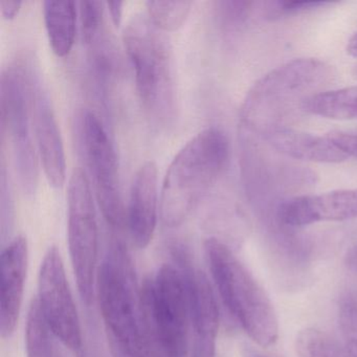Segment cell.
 <instances>
[{"mask_svg":"<svg viewBox=\"0 0 357 357\" xmlns=\"http://www.w3.org/2000/svg\"><path fill=\"white\" fill-rule=\"evenodd\" d=\"M98 301L112 357H148L135 267L121 240L108 246L96 280Z\"/></svg>","mask_w":357,"mask_h":357,"instance_id":"cell-1","label":"cell"},{"mask_svg":"<svg viewBox=\"0 0 357 357\" xmlns=\"http://www.w3.org/2000/svg\"><path fill=\"white\" fill-rule=\"evenodd\" d=\"M333 68L315 58L287 62L263 76L250 89L242 104L240 120L245 130L268 133L309 98L321 93L335 78Z\"/></svg>","mask_w":357,"mask_h":357,"instance_id":"cell-2","label":"cell"},{"mask_svg":"<svg viewBox=\"0 0 357 357\" xmlns=\"http://www.w3.org/2000/svg\"><path fill=\"white\" fill-rule=\"evenodd\" d=\"M229 143L225 131L208 127L175 155L160 191V216L167 227L181 225L227 167Z\"/></svg>","mask_w":357,"mask_h":357,"instance_id":"cell-3","label":"cell"},{"mask_svg":"<svg viewBox=\"0 0 357 357\" xmlns=\"http://www.w3.org/2000/svg\"><path fill=\"white\" fill-rule=\"evenodd\" d=\"M123 41L146 114L155 126H169L175 118L176 93L168 39L147 14H137L125 28Z\"/></svg>","mask_w":357,"mask_h":357,"instance_id":"cell-4","label":"cell"},{"mask_svg":"<svg viewBox=\"0 0 357 357\" xmlns=\"http://www.w3.org/2000/svg\"><path fill=\"white\" fill-rule=\"evenodd\" d=\"M204 250L213 281L227 310L257 344L273 346L279 337V321L262 286L220 240H206Z\"/></svg>","mask_w":357,"mask_h":357,"instance_id":"cell-5","label":"cell"},{"mask_svg":"<svg viewBox=\"0 0 357 357\" xmlns=\"http://www.w3.org/2000/svg\"><path fill=\"white\" fill-rule=\"evenodd\" d=\"M146 335L151 336L164 357H187L190 310L187 286L181 269L162 265L141 290Z\"/></svg>","mask_w":357,"mask_h":357,"instance_id":"cell-6","label":"cell"},{"mask_svg":"<svg viewBox=\"0 0 357 357\" xmlns=\"http://www.w3.org/2000/svg\"><path fill=\"white\" fill-rule=\"evenodd\" d=\"M1 129L7 135L14 166L24 193L32 195L38 185V160L33 142L32 99L28 64H12L0 78Z\"/></svg>","mask_w":357,"mask_h":357,"instance_id":"cell-7","label":"cell"},{"mask_svg":"<svg viewBox=\"0 0 357 357\" xmlns=\"http://www.w3.org/2000/svg\"><path fill=\"white\" fill-rule=\"evenodd\" d=\"M68 208V248L75 279L83 302L91 305L97 280L99 231L91 185L80 168L70 176Z\"/></svg>","mask_w":357,"mask_h":357,"instance_id":"cell-8","label":"cell"},{"mask_svg":"<svg viewBox=\"0 0 357 357\" xmlns=\"http://www.w3.org/2000/svg\"><path fill=\"white\" fill-rule=\"evenodd\" d=\"M81 139L98 204L106 222L114 229L125 223L116 151L103 123L95 112L81 118Z\"/></svg>","mask_w":357,"mask_h":357,"instance_id":"cell-9","label":"cell"},{"mask_svg":"<svg viewBox=\"0 0 357 357\" xmlns=\"http://www.w3.org/2000/svg\"><path fill=\"white\" fill-rule=\"evenodd\" d=\"M41 312L56 337L72 351L82 348V329L61 254L56 246L45 255L38 278Z\"/></svg>","mask_w":357,"mask_h":357,"instance_id":"cell-10","label":"cell"},{"mask_svg":"<svg viewBox=\"0 0 357 357\" xmlns=\"http://www.w3.org/2000/svg\"><path fill=\"white\" fill-rule=\"evenodd\" d=\"M172 255L187 286L192 357H215L220 315L212 285L206 273L193 265L183 244H174Z\"/></svg>","mask_w":357,"mask_h":357,"instance_id":"cell-11","label":"cell"},{"mask_svg":"<svg viewBox=\"0 0 357 357\" xmlns=\"http://www.w3.org/2000/svg\"><path fill=\"white\" fill-rule=\"evenodd\" d=\"M28 63L32 99L33 131L45 177L52 187L61 188L66 177L63 142L49 95L32 61Z\"/></svg>","mask_w":357,"mask_h":357,"instance_id":"cell-12","label":"cell"},{"mask_svg":"<svg viewBox=\"0 0 357 357\" xmlns=\"http://www.w3.org/2000/svg\"><path fill=\"white\" fill-rule=\"evenodd\" d=\"M277 218L280 225L287 227L357 218V189L291 198L279 206Z\"/></svg>","mask_w":357,"mask_h":357,"instance_id":"cell-13","label":"cell"},{"mask_svg":"<svg viewBox=\"0 0 357 357\" xmlns=\"http://www.w3.org/2000/svg\"><path fill=\"white\" fill-rule=\"evenodd\" d=\"M29 264L28 240L18 236L1 252V298H0V333L10 337L15 331L24 300Z\"/></svg>","mask_w":357,"mask_h":357,"instance_id":"cell-14","label":"cell"},{"mask_svg":"<svg viewBox=\"0 0 357 357\" xmlns=\"http://www.w3.org/2000/svg\"><path fill=\"white\" fill-rule=\"evenodd\" d=\"M158 173L153 162H146L133 177L126 223L133 245L147 248L158 223Z\"/></svg>","mask_w":357,"mask_h":357,"instance_id":"cell-15","label":"cell"},{"mask_svg":"<svg viewBox=\"0 0 357 357\" xmlns=\"http://www.w3.org/2000/svg\"><path fill=\"white\" fill-rule=\"evenodd\" d=\"M265 139L271 147L296 160L321 164H340L349 158L326 135L319 137L283 127L269 131L265 135Z\"/></svg>","mask_w":357,"mask_h":357,"instance_id":"cell-16","label":"cell"},{"mask_svg":"<svg viewBox=\"0 0 357 357\" xmlns=\"http://www.w3.org/2000/svg\"><path fill=\"white\" fill-rule=\"evenodd\" d=\"M43 16L52 50L58 57H66L76 37L77 3L70 0H47L43 3Z\"/></svg>","mask_w":357,"mask_h":357,"instance_id":"cell-17","label":"cell"},{"mask_svg":"<svg viewBox=\"0 0 357 357\" xmlns=\"http://www.w3.org/2000/svg\"><path fill=\"white\" fill-rule=\"evenodd\" d=\"M302 110L332 120H357V85L317 93L304 102Z\"/></svg>","mask_w":357,"mask_h":357,"instance_id":"cell-18","label":"cell"},{"mask_svg":"<svg viewBox=\"0 0 357 357\" xmlns=\"http://www.w3.org/2000/svg\"><path fill=\"white\" fill-rule=\"evenodd\" d=\"M55 334L47 325L37 298L32 301L26 317V357H61Z\"/></svg>","mask_w":357,"mask_h":357,"instance_id":"cell-19","label":"cell"},{"mask_svg":"<svg viewBox=\"0 0 357 357\" xmlns=\"http://www.w3.org/2000/svg\"><path fill=\"white\" fill-rule=\"evenodd\" d=\"M89 52V64L100 87L107 89L116 80L119 73V60L114 45L108 40L106 31L98 35L86 45Z\"/></svg>","mask_w":357,"mask_h":357,"instance_id":"cell-20","label":"cell"},{"mask_svg":"<svg viewBox=\"0 0 357 357\" xmlns=\"http://www.w3.org/2000/svg\"><path fill=\"white\" fill-rule=\"evenodd\" d=\"M296 350L298 357H351L328 334L313 328L298 333Z\"/></svg>","mask_w":357,"mask_h":357,"instance_id":"cell-21","label":"cell"},{"mask_svg":"<svg viewBox=\"0 0 357 357\" xmlns=\"http://www.w3.org/2000/svg\"><path fill=\"white\" fill-rule=\"evenodd\" d=\"M192 1H147V15L160 31L178 30L191 12Z\"/></svg>","mask_w":357,"mask_h":357,"instance_id":"cell-22","label":"cell"},{"mask_svg":"<svg viewBox=\"0 0 357 357\" xmlns=\"http://www.w3.org/2000/svg\"><path fill=\"white\" fill-rule=\"evenodd\" d=\"M338 325L344 350L351 357H357V296L346 294L338 306Z\"/></svg>","mask_w":357,"mask_h":357,"instance_id":"cell-23","label":"cell"},{"mask_svg":"<svg viewBox=\"0 0 357 357\" xmlns=\"http://www.w3.org/2000/svg\"><path fill=\"white\" fill-rule=\"evenodd\" d=\"M79 6L81 38L82 43L87 45L105 30L103 3L95 0H84Z\"/></svg>","mask_w":357,"mask_h":357,"instance_id":"cell-24","label":"cell"},{"mask_svg":"<svg viewBox=\"0 0 357 357\" xmlns=\"http://www.w3.org/2000/svg\"><path fill=\"white\" fill-rule=\"evenodd\" d=\"M252 3L246 1H220L217 3V17L223 28L234 30L245 22Z\"/></svg>","mask_w":357,"mask_h":357,"instance_id":"cell-25","label":"cell"},{"mask_svg":"<svg viewBox=\"0 0 357 357\" xmlns=\"http://www.w3.org/2000/svg\"><path fill=\"white\" fill-rule=\"evenodd\" d=\"M329 5V3H309V1H275L269 3V7L266 9L267 17L275 18L287 17V16L296 15V14L304 13L307 11L319 9L324 6Z\"/></svg>","mask_w":357,"mask_h":357,"instance_id":"cell-26","label":"cell"},{"mask_svg":"<svg viewBox=\"0 0 357 357\" xmlns=\"http://www.w3.org/2000/svg\"><path fill=\"white\" fill-rule=\"evenodd\" d=\"M1 238L5 241L8 234L12 227V202L10 197L9 185H8L7 176H6L5 168L3 169L1 176Z\"/></svg>","mask_w":357,"mask_h":357,"instance_id":"cell-27","label":"cell"},{"mask_svg":"<svg viewBox=\"0 0 357 357\" xmlns=\"http://www.w3.org/2000/svg\"><path fill=\"white\" fill-rule=\"evenodd\" d=\"M326 137L340 148L348 158H357V135L342 132V131H331Z\"/></svg>","mask_w":357,"mask_h":357,"instance_id":"cell-28","label":"cell"},{"mask_svg":"<svg viewBox=\"0 0 357 357\" xmlns=\"http://www.w3.org/2000/svg\"><path fill=\"white\" fill-rule=\"evenodd\" d=\"M22 1L20 0H1L0 1V11L3 18L12 20L18 15L22 9Z\"/></svg>","mask_w":357,"mask_h":357,"instance_id":"cell-29","label":"cell"},{"mask_svg":"<svg viewBox=\"0 0 357 357\" xmlns=\"http://www.w3.org/2000/svg\"><path fill=\"white\" fill-rule=\"evenodd\" d=\"M106 6H107L108 12H109L110 17H112L114 26H120L121 22H122L124 3H122V1H110V3H106Z\"/></svg>","mask_w":357,"mask_h":357,"instance_id":"cell-30","label":"cell"},{"mask_svg":"<svg viewBox=\"0 0 357 357\" xmlns=\"http://www.w3.org/2000/svg\"><path fill=\"white\" fill-rule=\"evenodd\" d=\"M346 265L349 269L357 273V245L349 250L346 256Z\"/></svg>","mask_w":357,"mask_h":357,"instance_id":"cell-31","label":"cell"},{"mask_svg":"<svg viewBox=\"0 0 357 357\" xmlns=\"http://www.w3.org/2000/svg\"><path fill=\"white\" fill-rule=\"evenodd\" d=\"M347 53H348L351 57L357 58V32L351 37L348 45H347Z\"/></svg>","mask_w":357,"mask_h":357,"instance_id":"cell-32","label":"cell"},{"mask_svg":"<svg viewBox=\"0 0 357 357\" xmlns=\"http://www.w3.org/2000/svg\"><path fill=\"white\" fill-rule=\"evenodd\" d=\"M244 357H268L266 355L262 354L259 351L254 350V349H246Z\"/></svg>","mask_w":357,"mask_h":357,"instance_id":"cell-33","label":"cell"},{"mask_svg":"<svg viewBox=\"0 0 357 357\" xmlns=\"http://www.w3.org/2000/svg\"><path fill=\"white\" fill-rule=\"evenodd\" d=\"M356 74H357V70H356Z\"/></svg>","mask_w":357,"mask_h":357,"instance_id":"cell-34","label":"cell"}]
</instances>
